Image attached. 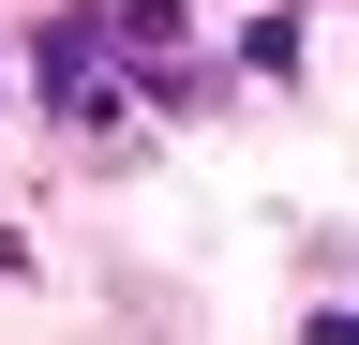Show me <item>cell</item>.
<instances>
[{
    "label": "cell",
    "instance_id": "obj_1",
    "mask_svg": "<svg viewBox=\"0 0 359 345\" xmlns=\"http://www.w3.org/2000/svg\"><path fill=\"white\" fill-rule=\"evenodd\" d=\"M90 60H105V15H90V0L30 30V75H45V91H90Z\"/></svg>",
    "mask_w": 359,
    "mask_h": 345
},
{
    "label": "cell",
    "instance_id": "obj_2",
    "mask_svg": "<svg viewBox=\"0 0 359 345\" xmlns=\"http://www.w3.org/2000/svg\"><path fill=\"white\" fill-rule=\"evenodd\" d=\"M105 30H120V46H135V60H180V0H120V15H105Z\"/></svg>",
    "mask_w": 359,
    "mask_h": 345
},
{
    "label": "cell",
    "instance_id": "obj_3",
    "mask_svg": "<svg viewBox=\"0 0 359 345\" xmlns=\"http://www.w3.org/2000/svg\"><path fill=\"white\" fill-rule=\"evenodd\" d=\"M299 345H359V300H344V315H314V330H299Z\"/></svg>",
    "mask_w": 359,
    "mask_h": 345
}]
</instances>
